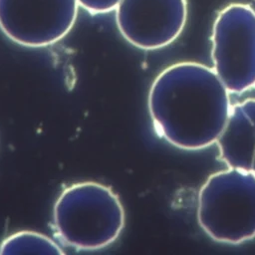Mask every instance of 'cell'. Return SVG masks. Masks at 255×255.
Instances as JSON below:
<instances>
[{"label": "cell", "mask_w": 255, "mask_h": 255, "mask_svg": "<svg viewBox=\"0 0 255 255\" xmlns=\"http://www.w3.org/2000/svg\"><path fill=\"white\" fill-rule=\"evenodd\" d=\"M197 220L214 241L239 244L255 237V173L230 168L201 186Z\"/></svg>", "instance_id": "3957f363"}, {"label": "cell", "mask_w": 255, "mask_h": 255, "mask_svg": "<svg viewBox=\"0 0 255 255\" xmlns=\"http://www.w3.org/2000/svg\"><path fill=\"white\" fill-rule=\"evenodd\" d=\"M187 19L186 0H121L116 22L123 37L142 50H156L172 43Z\"/></svg>", "instance_id": "8992f818"}, {"label": "cell", "mask_w": 255, "mask_h": 255, "mask_svg": "<svg viewBox=\"0 0 255 255\" xmlns=\"http://www.w3.org/2000/svg\"><path fill=\"white\" fill-rule=\"evenodd\" d=\"M213 70L229 93L255 86V10L232 3L217 14L212 28Z\"/></svg>", "instance_id": "277c9868"}, {"label": "cell", "mask_w": 255, "mask_h": 255, "mask_svg": "<svg viewBox=\"0 0 255 255\" xmlns=\"http://www.w3.org/2000/svg\"><path fill=\"white\" fill-rule=\"evenodd\" d=\"M78 7L77 0H0V29L19 45L47 47L71 31Z\"/></svg>", "instance_id": "5b68a950"}, {"label": "cell", "mask_w": 255, "mask_h": 255, "mask_svg": "<svg viewBox=\"0 0 255 255\" xmlns=\"http://www.w3.org/2000/svg\"><path fill=\"white\" fill-rule=\"evenodd\" d=\"M216 144L228 167L255 173V99L231 106Z\"/></svg>", "instance_id": "52a82bcc"}, {"label": "cell", "mask_w": 255, "mask_h": 255, "mask_svg": "<svg viewBox=\"0 0 255 255\" xmlns=\"http://www.w3.org/2000/svg\"><path fill=\"white\" fill-rule=\"evenodd\" d=\"M147 106L157 133L187 150L216 143L231 109L229 92L214 70L195 62L164 69L150 87Z\"/></svg>", "instance_id": "6da1fadb"}, {"label": "cell", "mask_w": 255, "mask_h": 255, "mask_svg": "<svg viewBox=\"0 0 255 255\" xmlns=\"http://www.w3.org/2000/svg\"><path fill=\"white\" fill-rule=\"evenodd\" d=\"M57 235L79 250H98L115 242L125 226V210L108 186L83 181L65 188L53 210Z\"/></svg>", "instance_id": "7a4b0ae2"}, {"label": "cell", "mask_w": 255, "mask_h": 255, "mask_svg": "<svg viewBox=\"0 0 255 255\" xmlns=\"http://www.w3.org/2000/svg\"><path fill=\"white\" fill-rule=\"evenodd\" d=\"M0 254H64L61 247L50 237L35 231L16 232L0 245Z\"/></svg>", "instance_id": "ba28073f"}, {"label": "cell", "mask_w": 255, "mask_h": 255, "mask_svg": "<svg viewBox=\"0 0 255 255\" xmlns=\"http://www.w3.org/2000/svg\"><path fill=\"white\" fill-rule=\"evenodd\" d=\"M78 4L91 14H103L115 10L121 0H77Z\"/></svg>", "instance_id": "9c48e42d"}]
</instances>
